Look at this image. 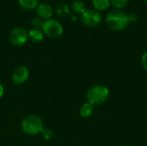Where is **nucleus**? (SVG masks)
I'll list each match as a JSON object with an SVG mask.
<instances>
[{
	"label": "nucleus",
	"mask_w": 147,
	"mask_h": 146,
	"mask_svg": "<svg viewBox=\"0 0 147 146\" xmlns=\"http://www.w3.org/2000/svg\"><path fill=\"white\" fill-rule=\"evenodd\" d=\"M106 23L113 31H122L126 29L129 23L128 15L121 9H113L106 15Z\"/></svg>",
	"instance_id": "nucleus-1"
},
{
	"label": "nucleus",
	"mask_w": 147,
	"mask_h": 146,
	"mask_svg": "<svg viewBox=\"0 0 147 146\" xmlns=\"http://www.w3.org/2000/svg\"><path fill=\"white\" fill-rule=\"evenodd\" d=\"M109 96V90L104 85H95L89 89L86 93L87 102L91 105H101L105 102Z\"/></svg>",
	"instance_id": "nucleus-2"
},
{
	"label": "nucleus",
	"mask_w": 147,
	"mask_h": 146,
	"mask_svg": "<svg viewBox=\"0 0 147 146\" xmlns=\"http://www.w3.org/2000/svg\"><path fill=\"white\" fill-rule=\"evenodd\" d=\"M22 129L28 135H37L44 129L43 121L36 115H28L22 121Z\"/></svg>",
	"instance_id": "nucleus-3"
},
{
	"label": "nucleus",
	"mask_w": 147,
	"mask_h": 146,
	"mask_svg": "<svg viewBox=\"0 0 147 146\" xmlns=\"http://www.w3.org/2000/svg\"><path fill=\"white\" fill-rule=\"evenodd\" d=\"M41 30L44 34L51 39H56L62 35L64 28L62 24L55 19H48L44 21Z\"/></svg>",
	"instance_id": "nucleus-4"
},
{
	"label": "nucleus",
	"mask_w": 147,
	"mask_h": 146,
	"mask_svg": "<svg viewBox=\"0 0 147 146\" xmlns=\"http://www.w3.org/2000/svg\"><path fill=\"white\" fill-rule=\"evenodd\" d=\"M9 40L10 43L16 46H22L28 40V32L22 27L15 28L10 31Z\"/></svg>",
	"instance_id": "nucleus-5"
},
{
	"label": "nucleus",
	"mask_w": 147,
	"mask_h": 146,
	"mask_svg": "<svg viewBox=\"0 0 147 146\" xmlns=\"http://www.w3.org/2000/svg\"><path fill=\"white\" fill-rule=\"evenodd\" d=\"M81 21L87 27H96L102 21V15L96 9H86L81 15Z\"/></svg>",
	"instance_id": "nucleus-6"
},
{
	"label": "nucleus",
	"mask_w": 147,
	"mask_h": 146,
	"mask_svg": "<svg viewBox=\"0 0 147 146\" xmlns=\"http://www.w3.org/2000/svg\"><path fill=\"white\" fill-rule=\"evenodd\" d=\"M28 77H29V71L24 65L16 67L12 73V81L16 84L24 83L28 79Z\"/></svg>",
	"instance_id": "nucleus-7"
},
{
	"label": "nucleus",
	"mask_w": 147,
	"mask_h": 146,
	"mask_svg": "<svg viewBox=\"0 0 147 146\" xmlns=\"http://www.w3.org/2000/svg\"><path fill=\"white\" fill-rule=\"evenodd\" d=\"M36 14L42 20L46 21L51 19L53 14V7L47 3H40L36 7Z\"/></svg>",
	"instance_id": "nucleus-8"
},
{
	"label": "nucleus",
	"mask_w": 147,
	"mask_h": 146,
	"mask_svg": "<svg viewBox=\"0 0 147 146\" xmlns=\"http://www.w3.org/2000/svg\"><path fill=\"white\" fill-rule=\"evenodd\" d=\"M44 33L40 28H32L28 32V40H30L32 42L39 43L43 40L44 39Z\"/></svg>",
	"instance_id": "nucleus-9"
},
{
	"label": "nucleus",
	"mask_w": 147,
	"mask_h": 146,
	"mask_svg": "<svg viewBox=\"0 0 147 146\" xmlns=\"http://www.w3.org/2000/svg\"><path fill=\"white\" fill-rule=\"evenodd\" d=\"M93 112H94V106L89 102L84 103L79 109V114L83 118H90L93 114Z\"/></svg>",
	"instance_id": "nucleus-10"
},
{
	"label": "nucleus",
	"mask_w": 147,
	"mask_h": 146,
	"mask_svg": "<svg viewBox=\"0 0 147 146\" xmlns=\"http://www.w3.org/2000/svg\"><path fill=\"white\" fill-rule=\"evenodd\" d=\"M19 5L28 10H32L36 9L38 4L40 3V0H17Z\"/></svg>",
	"instance_id": "nucleus-11"
},
{
	"label": "nucleus",
	"mask_w": 147,
	"mask_h": 146,
	"mask_svg": "<svg viewBox=\"0 0 147 146\" xmlns=\"http://www.w3.org/2000/svg\"><path fill=\"white\" fill-rule=\"evenodd\" d=\"M92 3H93V6L95 7L96 10H105L107 9L111 3H110V0H92Z\"/></svg>",
	"instance_id": "nucleus-12"
},
{
	"label": "nucleus",
	"mask_w": 147,
	"mask_h": 146,
	"mask_svg": "<svg viewBox=\"0 0 147 146\" xmlns=\"http://www.w3.org/2000/svg\"><path fill=\"white\" fill-rule=\"evenodd\" d=\"M71 8H72V9H73V11L75 13L81 14V15L86 10L85 4L81 0H75V1H73V3L71 4Z\"/></svg>",
	"instance_id": "nucleus-13"
},
{
	"label": "nucleus",
	"mask_w": 147,
	"mask_h": 146,
	"mask_svg": "<svg viewBox=\"0 0 147 146\" xmlns=\"http://www.w3.org/2000/svg\"><path fill=\"white\" fill-rule=\"evenodd\" d=\"M110 3L116 9H121L128 4L129 0H110Z\"/></svg>",
	"instance_id": "nucleus-14"
},
{
	"label": "nucleus",
	"mask_w": 147,
	"mask_h": 146,
	"mask_svg": "<svg viewBox=\"0 0 147 146\" xmlns=\"http://www.w3.org/2000/svg\"><path fill=\"white\" fill-rule=\"evenodd\" d=\"M43 22H44V21L41 18H40L39 16H35L31 20V24L33 25V27L34 28H41Z\"/></svg>",
	"instance_id": "nucleus-15"
},
{
	"label": "nucleus",
	"mask_w": 147,
	"mask_h": 146,
	"mask_svg": "<svg viewBox=\"0 0 147 146\" xmlns=\"http://www.w3.org/2000/svg\"><path fill=\"white\" fill-rule=\"evenodd\" d=\"M41 136L42 138L45 139V140H50L53 136V133L51 129H48V128H44L41 132Z\"/></svg>",
	"instance_id": "nucleus-16"
},
{
	"label": "nucleus",
	"mask_w": 147,
	"mask_h": 146,
	"mask_svg": "<svg viewBox=\"0 0 147 146\" xmlns=\"http://www.w3.org/2000/svg\"><path fill=\"white\" fill-rule=\"evenodd\" d=\"M141 65H142V66H143V68L147 71V52H146L144 54H143V56H142V58H141Z\"/></svg>",
	"instance_id": "nucleus-17"
},
{
	"label": "nucleus",
	"mask_w": 147,
	"mask_h": 146,
	"mask_svg": "<svg viewBox=\"0 0 147 146\" xmlns=\"http://www.w3.org/2000/svg\"><path fill=\"white\" fill-rule=\"evenodd\" d=\"M4 95V88L3 86V84L0 83V98H2Z\"/></svg>",
	"instance_id": "nucleus-18"
},
{
	"label": "nucleus",
	"mask_w": 147,
	"mask_h": 146,
	"mask_svg": "<svg viewBox=\"0 0 147 146\" xmlns=\"http://www.w3.org/2000/svg\"><path fill=\"white\" fill-rule=\"evenodd\" d=\"M146 3H147V0H146Z\"/></svg>",
	"instance_id": "nucleus-19"
}]
</instances>
